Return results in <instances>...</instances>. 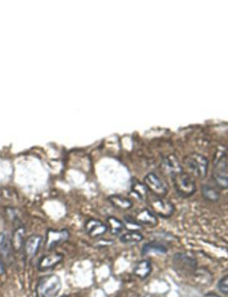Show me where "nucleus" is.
Masks as SVG:
<instances>
[{"mask_svg": "<svg viewBox=\"0 0 228 297\" xmlns=\"http://www.w3.org/2000/svg\"><path fill=\"white\" fill-rule=\"evenodd\" d=\"M212 178L214 183L220 189L228 188L227 155L222 152L216 154L213 163Z\"/></svg>", "mask_w": 228, "mask_h": 297, "instance_id": "obj_1", "label": "nucleus"}, {"mask_svg": "<svg viewBox=\"0 0 228 297\" xmlns=\"http://www.w3.org/2000/svg\"><path fill=\"white\" fill-rule=\"evenodd\" d=\"M62 288L60 277L52 274L41 277L37 285V297H56Z\"/></svg>", "mask_w": 228, "mask_h": 297, "instance_id": "obj_2", "label": "nucleus"}, {"mask_svg": "<svg viewBox=\"0 0 228 297\" xmlns=\"http://www.w3.org/2000/svg\"><path fill=\"white\" fill-rule=\"evenodd\" d=\"M173 184L176 192L184 198L192 196L196 191L195 181L192 175L186 172L181 171L172 175Z\"/></svg>", "mask_w": 228, "mask_h": 297, "instance_id": "obj_3", "label": "nucleus"}, {"mask_svg": "<svg viewBox=\"0 0 228 297\" xmlns=\"http://www.w3.org/2000/svg\"><path fill=\"white\" fill-rule=\"evenodd\" d=\"M184 165L191 174L203 179L208 174V160L205 156L198 153L188 155L184 159Z\"/></svg>", "mask_w": 228, "mask_h": 297, "instance_id": "obj_4", "label": "nucleus"}, {"mask_svg": "<svg viewBox=\"0 0 228 297\" xmlns=\"http://www.w3.org/2000/svg\"><path fill=\"white\" fill-rule=\"evenodd\" d=\"M150 206L152 208V212L158 216L168 219L173 215L175 212V207L168 200H165L162 197H157L150 201Z\"/></svg>", "mask_w": 228, "mask_h": 297, "instance_id": "obj_5", "label": "nucleus"}, {"mask_svg": "<svg viewBox=\"0 0 228 297\" xmlns=\"http://www.w3.org/2000/svg\"><path fill=\"white\" fill-rule=\"evenodd\" d=\"M144 184L148 190L158 197H163L168 192V188L163 181L154 173H148L144 177Z\"/></svg>", "mask_w": 228, "mask_h": 297, "instance_id": "obj_6", "label": "nucleus"}, {"mask_svg": "<svg viewBox=\"0 0 228 297\" xmlns=\"http://www.w3.org/2000/svg\"><path fill=\"white\" fill-rule=\"evenodd\" d=\"M174 262L176 270H180L183 274H190L196 271V262L191 257L184 254H176V256L174 257Z\"/></svg>", "mask_w": 228, "mask_h": 297, "instance_id": "obj_7", "label": "nucleus"}, {"mask_svg": "<svg viewBox=\"0 0 228 297\" xmlns=\"http://www.w3.org/2000/svg\"><path fill=\"white\" fill-rule=\"evenodd\" d=\"M12 241L6 233H0V258L5 262L11 263L14 258Z\"/></svg>", "mask_w": 228, "mask_h": 297, "instance_id": "obj_8", "label": "nucleus"}, {"mask_svg": "<svg viewBox=\"0 0 228 297\" xmlns=\"http://www.w3.org/2000/svg\"><path fill=\"white\" fill-rule=\"evenodd\" d=\"M42 244V237L39 235H33L26 239L24 243V252L25 257L32 260L36 256Z\"/></svg>", "mask_w": 228, "mask_h": 297, "instance_id": "obj_9", "label": "nucleus"}, {"mask_svg": "<svg viewBox=\"0 0 228 297\" xmlns=\"http://www.w3.org/2000/svg\"><path fill=\"white\" fill-rule=\"evenodd\" d=\"M85 230L88 236L93 238H97L99 236H104L108 230L107 225L104 224L98 220H88L85 224Z\"/></svg>", "mask_w": 228, "mask_h": 297, "instance_id": "obj_10", "label": "nucleus"}, {"mask_svg": "<svg viewBox=\"0 0 228 297\" xmlns=\"http://www.w3.org/2000/svg\"><path fill=\"white\" fill-rule=\"evenodd\" d=\"M69 232L67 230H49L47 236L46 247L48 250L55 248L56 245L67 240Z\"/></svg>", "mask_w": 228, "mask_h": 297, "instance_id": "obj_11", "label": "nucleus"}, {"mask_svg": "<svg viewBox=\"0 0 228 297\" xmlns=\"http://www.w3.org/2000/svg\"><path fill=\"white\" fill-rule=\"evenodd\" d=\"M63 259H64L63 254L58 253V252H54L51 254L45 255L44 257H42L40 259L39 265H38V269H40V271L52 269L58 263H60L61 261H63Z\"/></svg>", "mask_w": 228, "mask_h": 297, "instance_id": "obj_12", "label": "nucleus"}, {"mask_svg": "<svg viewBox=\"0 0 228 297\" xmlns=\"http://www.w3.org/2000/svg\"><path fill=\"white\" fill-rule=\"evenodd\" d=\"M136 222L139 224L145 225L149 227H155L158 224V219L156 215L148 209L142 210L136 216Z\"/></svg>", "mask_w": 228, "mask_h": 297, "instance_id": "obj_13", "label": "nucleus"}, {"mask_svg": "<svg viewBox=\"0 0 228 297\" xmlns=\"http://www.w3.org/2000/svg\"><path fill=\"white\" fill-rule=\"evenodd\" d=\"M163 165H164L165 169L169 174H171V175H175L178 172L183 171V167L175 155L170 154L168 155V157H166L163 160Z\"/></svg>", "mask_w": 228, "mask_h": 297, "instance_id": "obj_14", "label": "nucleus"}, {"mask_svg": "<svg viewBox=\"0 0 228 297\" xmlns=\"http://www.w3.org/2000/svg\"><path fill=\"white\" fill-rule=\"evenodd\" d=\"M152 272V263L148 260L138 261L134 268V274L139 278H146Z\"/></svg>", "mask_w": 228, "mask_h": 297, "instance_id": "obj_15", "label": "nucleus"}, {"mask_svg": "<svg viewBox=\"0 0 228 297\" xmlns=\"http://www.w3.org/2000/svg\"><path fill=\"white\" fill-rule=\"evenodd\" d=\"M24 236H25V229L24 227H19L16 229L14 232L12 238V244L14 251L19 252L21 250H24Z\"/></svg>", "mask_w": 228, "mask_h": 297, "instance_id": "obj_16", "label": "nucleus"}, {"mask_svg": "<svg viewBox=\"0 0 228 297\" xmlns=\"http://www.w3.org/2000/svg\"><path fill=\"white\" fill-rule=\"evenodd\" d=\"M109 202L117 209L127 211L131 209L133 203L128 198H125L121 195H112L109 197Z\"/></svg>", "mask_w": 228, "mask_h": 297, "instance_id": "obj_17", "label": "nucleus"}, {"mask_svg": "<svg viewBox=\"0 0 228 297\" xmlns=\"http://www.w3.org/2000/svg\"><path fill=\"white\" fill-rule=\"evenodd\" d=\"M167 252H168V248L165 246L164 244H160L158 242L147 243V244H144L143 249H142L143 254H148V253L164 254Z\"/></svg>", "mask_w": 228, "mask_h": 297, "instance_id": "obj_18", "label": "nucleus"}, {"mask_svg": "<svg viewBox=\"0 0 228 297\" xmlns=\"http://www.w3.org/2000/svg\"><path fill=\"white\" fill-rule=\"evenodd\" d=\"M144 239V236L139 231H129L120 236V240L123 244H137Z\"/></svg>", "mask_w": 228, "mask_h": 297, "instance_id": "obj_19", "label": "nucleus"}, {"mask_svg": "<svg viewBox=\"0 0 228 297\" xmlns=\"http://www.w3.org/2000/svg\"><path fill=\"white\" fill-rule=\"evenodd\" d=\"M201 191H202V195L205 199L208 200L209 202H213V203L217 202L220 197V193H219L218 190L209 184L203 185Z\"/></svg>", "mask_w": 228, "mask_h": 297, "instance_id": "obj_20", "label": "nucleus"}, {"mask_svg": "<svg viewBox=\"0 0 228 297\" xmlns=\"http://www.w3.org/2000/svg\"><path fill=\"white\" fill-rule=\"evenodd\" d=\"M109 230L112 235H119L124 229L125 224L121 220H118L115 217H109L107 219Z\"/></svg>", "mask_w": 228, "mask_h": 297, "instance_id": "obj_21", "label": "nucleus"}, {"mask_svg": "<svg viewBox=\"0 0 228 297\" xmlns=\"http://www.w3.org/2000/svg\"><path fill=\"white\" fill-rule=\"evenodd\" d=\"M131 190L142 201L147 199V197H148V189L145 186L144 183L135 182V183H133Z\"/></svg>", "mask_w": 228, "mask_h": 297, "instance_id": "obj_22", "label": "nucleus"}, {"mask_svg": "<svg viewBox=\"0 0 228 297\" xmlns=\"http://www.w3.org/2000/svg\"><path fill=\"white\" fill-rule=\"evenodd\" d=\"M217 288L220 291L221 293L228 295V276L222 277L218 284H217Z\"/></svg>", "mask_w": 228, "mask_h": 297, "instance_id": "obj_23", "label": "nucleus"}, {"mask_svg": "<svg viewBox=\"0 0 228 297\" xmlns=\"http://www.w3.org/2000/svg\"><path fill=\"white\" fill-rule=\"evenodd\" d=\"M5 263L4 261H2V259L0 258V274L4 273L5 271Z\"/></svg>", "mask_w": 228, "mask_h": 297, "instance_id": "obj_24", "label": "nucleus"}, {"mask_svg": "<svg viewBox=\"0 0 228 297\" xmlns=\"http://www.w3.org/2000/svg\"><path fill=\"white\" fill-rule=\"evenodd\" d=\"M203 297H220L219 295H217L216 293H207V294H205L204 296Z\"/></svg>", "mask_w": 228, "mask_h": 297, "instance_id": "obj_25", "label": "nucleus"}]
</instances>
